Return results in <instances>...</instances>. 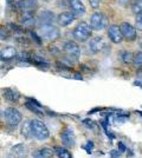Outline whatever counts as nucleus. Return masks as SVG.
<instances>
[{
    "instance_id": "bb28decb",
    "label": "nucleus",
    "mask_w": 142,
    "mask_h": 158,
    "mask_svg": "<svg viewBox=\"0 0 142 158\" xmlns=\"http://www.w3.org/2000/svg\"><path fill=\"white\" fill-rule=\"evenodd\" d=\"M84 148V150L88 152V153H91V150L94 149V143L91 142V140H88V143H87V145H84L83 146Z\"/></svg>"
},
{
    "instance_id": "9b49d317",
    "label": "nucleus",
    "mask_w": 142,
    "mask_h": 158,
    "mask_svg": "<svg viewBox=\"0 0 142 158\" xmlns=\"http://www.w3.org/2000/svg\"><path fill=\"white\" fill-rule=\"evenodd\" d=\"M61 138H62V143L65 145V146H69V148H72L76 144V138H75V133L71 129L67 127L65 130H63V132L61 133Z\"/></svg>"
},
{
    "instance_id": "39448f33",
    "label": "nucleus",
    "mask_w": 142,
    "mask_h": 158,
    "mask_svg": "<svg viewBox=\"0 0 142 158\" xmlns=\"http://www.w3.org/2000/svg\"><path fill=\"white\" fill-rule=\"evenodd\" d=\"M108 25V20L105 18L104 14L100 13V12H95L91 18H90V26L93 27L96 31H101L103 28H105V26Z\"/></svg>"
},
{
    "instance_id": "f704fd0d",
    "label": "nucleus",
    "mask_w": 142,
    "mask_h": 158,
    "mask_svg": "<svg viewBox=\"0 0 142 158\" xmlns=\"http://www.w3.org/2000/svg\"><path fill=\"white\" fill-rule=\"evenodd\" d=\"M76 79H82V76L80 74V73H76V77H75Z\"/></svg>"
},
{
    "instance_id": "c85d7f7f",
    "label": "nucleus",
    "mask_w": 142,
    "mask_h": 158,
    "mask_svg": "<svg viewBox=\"0 0 142 158\" xmlns=\"http://www.w3.org/2000/svg\"><path fill=\"white\" fill-rule=\"evenodd\" d=\"M71 1L72 0H57V4L59 5V6H67V5H69L70 6V4H71Z\"/></svg>"
},
{
    "instance_id": "412c9836",
    "label": "nucleus",
    "mask_w": 142,
    "mask_h": 158,
    "mask_svg": "<svg viewBox=\"0 0 142 158\" xmlns=\"http://www.w3.org/2000/svg\"><path fill=\"white\" fill-rule=\"evenodd\" d=\"M25 105H26V107L30 110V111L34 112V113H36V114H38V116H43V114H44L43 111H41V105H39V104H36V103H34V104H31L30 102H27Z\"/></svg>"
},
{
    "instance_id": "aec40b11",
    "label": "nucleus",
    "mask_w": 142,
    "mask_h": 158,
    "mask_svg": "<svg viewBox=\"0 0 142 158\" xmlns=\"http://www.w3.org/2000/svg\"><path fill=\"white\" fill-rule=\"evenodd\" d=\"M21 133L23 136H25L27 138L33 137V132H32V126H31V120L24 122V125L21 127Z\"/></svg>"
},
{
    "instance_id": "f03ea898",
    "label": "nucleus",
    "mask_w": 142,
    "mask_h": 158,
    "mask_svg": "<svg viewBox=\"0 0 142 158\" xmlns=\"http://www.w3.org/2000/svg\"><path fill=\"white\" fill-rule=\"evenodd\" d=\"M31 126H32V132H33V137L38 140H45L49 138L50 132L47 130L46 125L38 119H32L31 120Z\"/></svg>"
},
{
    "instance_id": "6e6552de",
    "label": "nucleus",
    "mask_w": 142,
    "mask_h": 158,
    "mask_svg": "<svg viewBox=\"0 0 142 158\" xmlns=\"http://www.w3.org/2000/svg\"><path fill=\"white\" fill-rule=\"evenodd\" d=\"M121 31L123 34V38L128 41H134L136 39V27L130 25L129 23H122L121 25Z\"/></svg>"
},
{
    "instance_id": "72a5a7b5",
    "label": "nucleus",
    "mask_w": 142,
    "mask_h": 158,
    "mask_svg": "<svg viewBox=\"0 0 142 158\" xmlns=\"http://www.w3.org/2000/svg\"><path fill=\"white\" fill-rule=\"evenodd\" d=\"M137 77L140 79H142V69H140V71L137 72Z\"/></svg>"
},
{
    "instance_id": "4be33fe9",
    "label": "nucleus",
    "mask_w": 142,
    "mask_h": 158,
    "mask_svg": "<svg viewBox=\"0 0 142 158\" xmlns=\"http://www.w3.org/2000/svg\"><path fill=\"white\" fill-rule=\"evenodd\" d=\"M54 152L59 158H72L71 153L67 149H63V148H58V146L54 148Z\"/></svg>"
},
{
    "instance_id": "20e7f679",
    "label": "nucleus",
    "mask_w": 142,
    "mask_h": 158,
    "mask_svg": "<svg viewBox=\"0 0 142 158\" xmlns=\"http://www.w3.org/2000/svg\"><path fill=\"white\" fill-rule=\"evenodd\" d=\"M41 38L46 40H56L59 38V30L54 25H44L41 26Z\"/></svg>"
},
{
    "instance_id": "7c9ffc66",
    "label": "nucleus",
    "mask_w": 142,
    "mask_h": 158,
    "mask_svg": "<svg viewBox=\"0 0 142 158\" xmlns=\"http://www.w3.org/2000/svg\"><path fill=\"white\" fill-rule=\"evenodd\" d=\"M0 32H1V40H6L7 39V31L5 30V27H2Z\"/></svg>"
},
{
    "instance_id": "b1692460",
    "label": "nucleus",
    "mask_w": 142,
    "mask_h": 158,
    "mask_svg": "<svg viewBox=\"0 0 142 158\" xmlns=\"http://www.w3.org/2000/svg\"><path fill=\"white\" fill-rule=\"evenodd\" d=\"M133 64L137 69H142V52H136L134 54V60Z\"/></svg>"
},
{
    "instance_id": "0eeeda50",
    "label": "nucleus",
    "mask_w": 142,
    "mask_h": 158,
    "mask_svg": "<svg viewBox=\"0 0 142 158\" xmlns=\"http://www.w3.org/2000/svg\"><path fill=\"white\" fill-rule=\"evenodd\" d=\"M63 51L67 53V56H68L70 59L72 58L74 60H77L80 53H81L80 46H78L76 43H74V41H67V43H64V45H63Z\"/></svg>"
},
{
    "instance_id": "423d86ee",
    "label": "nucleus",
    "mask_w": 142,
    "mask_h": 158,
    "mask_svg": "<svg viewBox=\"0 0 142 158\" xmlns=\"http://www.w3.org/2000/svg\"><path fill=\"white\" fill-rule=\"evenodd\" d=\"M15 8L18 11L27 12V13H33L38 8V1L37 0H19L15 2Z\"/></svg>"
},
{
    "instance_id": "2eb2a0df",
    "label": "nucleus",
    "mask_w": 142,
    "mask_h": 158,
    "mask_svg": "<svg viewBox=\"0 0 142 158\" xmlns=\"http://www.w3.org/2000/svg\"><path fill=\"white\" fill-rule=\"evenodd\" d=\"M70 10L76 17H81V15L85 14V6L80 0H72L70 4Z\"/></svg>"
},
{
    "instance_id": "dca6fc26",
    "label": "nucleus",
    "mask_w": 142,
    "mask_h": 158,
    "mask_svg": "<svg viewBox=\"0 0 142 158\" xmlns=\"http://www.w3.org/2000/svg\"><path fill=\"white\" fill-rule=\"evenodd\" d=\"M17 56V50L13 46H5L1 48V52H0V57L1 60L4 61H8V60L13 59L14 57Z\"/></svg>"
},
{
    "instance_id": "7ed1b4c3",
    "label": "nucleus",
    "mask_w": 142,
    "mask_h": 158,
    "mask_svg": "<svg viewBox=\"0 0 142 158\" xmlns=\"http://www.w3.org/2000/svg\"><path fill=\"white\" fill-rule=\"evenodd\" d=\"M2 116L7 124L13 127H15L21 122V113L14 107H7L5 111H2Z\"/></svg>"
},
{
    "instance_id": "cd10ccee",
    "label": "nucleus",
    "mask_w": 142,
    "mask_h": 158,
    "mask_svg": "<svg viewBox=\"0 0 142 158\" xmlns=\"http://www.w3.org/2000/svg\"><path fill=\"white\" fill-rule=\"evenodd\" d=\"M83 124L87 126V127H90V129H94L95 127V124L93 120H90V119H84L83 120Z\"/></svg>"
},
{
    "instance_id": "4468645a",
    "label": "nucleus",
    "mask_w": 142,
    "mask_h": 158,
    "mask_svg": "<svg viewBox=\"0 0 142 158\" xmlns=\"http://www.w3.org/2000/svg\"><path fill=\"white\" fill-rule=\"evenodd\" d=\"M103 47H104V40L102 37H95L89 43V50L93 53L100 52Z\"/></svg>"
},
{
    "instance_id": "f3484780",
    "label": "nucleus",
    "mask_w": 142,
    "mask_h": 158,
    "mask_svg": "<svg viewBox=\"0 0 142 158\" xmlns=\"http://www.w3.org/2000/svg\"><path fill=\"white\" fill-rule=\"evenodd\" d=\"M2 93H4V97H5L8 102H12V103L18 102L19 98H20V94L17 92V91L12 90V89H4V90H2Z\"/></svg>"
},
{
    "instance_id": "1a4fd4ad",
    "label": "nucleus",
    "mask_w": 142,
    "mask_h": 158,
    "mask_svg": "<svg viewBox=\"0 0 142 158\" xmlns=\"http://www.w3.org/2000/svg\"><path fill=\"white\" fill-rule=\"evenodd\" d=\"M27 148L24 144H17L7 153V158H26Z\"/></svg>"
},
{
    "instance_id": "6ab92c4d",
    "label": "nucleus",
    "mask_w": 142,
    "mask_h": 158,
    "mask_svg": "<svg viewBox=\"0 0 142 158\" xmlns=\"http://www.w3.org/2000/svg\"><path fill=\"white\" fill-rule=\"evenodd\" d=\"M54 157V151L51 149L43 148L37 151L33 152V158H52Z\"/></svg>"
},
{
    "instance_id": "393cba45",
    "label": "nucleus",
    "mask_w": 142,
    "mask_h": 158,
    "mask_svg": "<svg viewBox=\"0 0 142 158\" xmlns=\"http://www.w3.org/2000/svg\"><path fill=\"white\" fill-rule=\"evenodd\" d=\"M131 10L135 14L142 13V0H135L131 5Z\"/></svg>"
},
{
    "instance_id": "2f4dec72",
    "label": "nucleus",
    "mask_w": 142,
    "mask_h": 158,
    "mask_svg": "<svg viewBox=\"0 0 142 158\" xmlns=\"http://www.w3.org/2000/svg\"><path fill=\"white\" fill-rule=\"evenodd\" d=\"M120 151V150H118ZM116 151V150H113V151L110 152V155H111V158H117L118 156H120V152Z\"/></svg>"
},
{
    "instance_id": "ddd939ff",
    "label": "nucleus",
    "mask_w": 142,
    "mask_h": 158,
    "mask_svg": "<svg viewBox=\"0 0 142 158\" xmlns=\"http://www.w3.org/2000/svg\"><path fill=\"white\" fill-rule=\"evenodd\" d=\"M75 15L72 12H63L58 15V18H57V23H58V25L62 27H65L70 25L72 21L75 20Z\"/></svg>"
},
{
    "instance_id": "a211bd4d",
    "label": "nucleus",
    "mask_w": 142,
    "mask_h": 158,
    "mask_svg": "<svg viewBox=\"0 0 142 158\" xmlns=\"http://www.w3.org/2000/svg\"><path fill=\"white\" fill-rule=\"evenodd\" d=\"M20 23L26 27H31L34 24V17L33 13H27L23 12L20 14Z\"/></svg>"
},
{
    "instance_id": "f8f14e48",
    "label": "nucleus",
    "mask_w": 142,
    "mask_h": 158,
    "mask_svg": "<svg viewBox=\"0 0 142 158\" xmlns=\"http://www.w3.org/2000/svg\"><path fill=\"white\" fill-rule=\"evenodd\" d=\"M54 20V14L51 11H43L38 15V23L41 26L44 25H52Z\"/></svg>"
},
{
    "instance_id": "a878e982",
    "label": "nucleus",
    "mask_w": 142,
    "mask_h": 158,
    "mask_svg": "<svg viewBox=\"0 0 142 158\" xmlns=\"http://www.w3.org/2000/svg\"><path fill=\"white\" fill-rule=\"evenodd\" d=\"M135 24H136V28H137V30H141L142 31V13L136 14Z\"/></svg>"
},
{
    "instance_id": "4c0bfd02",
    "label": "nucleus",
    "mask_w": 142,
    "mask_h": 158,
    "mask_svg": "<svg viewBox=\"0 0 142 158\" xmlns=\"http://www.w3.org/2000/svg\"><path fill=\"white\" fill-rule=\"evenodd\" d=\"M7 1H10V0H7Z\"/></svg>"
},
{
    "instance_id": "c756f323",
    "label": "nucleus",
    "mask_w": 142,
    "mask_h": 158,
    "mask_svg": "<svg viewBox=\"0 0 142 158\" xmlns=\"http://www.w3.org/2000/svg\"><path fill=\"white\" fill-rule=\"evenodd\" d=\"M89 2H90V6L93 8H97L100 6V0H89Z\"/></svg>"
},
{
    "instance_id": "e433bc0d",
    "label": "nucleus",
    "mask_w": 142,
    "mask_h": 158,
    "mask_svg": "<svg viewBox=\"0 0 142 158\" xmlns=\"http://www.w3.org/2000/svg\"><path fill=\"white\" fill-rule=\"evenodd\" d=\"M140 46H141V48H142V41H141V44H140Z\"/></svg>"
},
{
    "instance_id": "473e14b6",
    "label": "nucleus",
    "mask_w": 142,
    "mask_h": 158,
    "mask_svg": "<svg viewBox=\"0 0 142 158\" xmlns=\"http://www.w3.org/2000/svg\"><path fill=\"white\" fill-rule=\"evenodd\" d=\"M118 148H120V151H121V152L127 151V148H126V146H124V144H123V143H121V142H118Z\"/></svg>"
},
{
    "instance_id": "9d476101",
    "label": "nucleus",
    "mask_w": 142,
    "mask_h": 158,
    "mask_svg": "<svg viewBox=\"0 0 142 158\" xmlns=\"http://www.w3.org/2000/svg\"><path fill=\"white\" fill-rule=\"evenodd\" d=\"M108 37L109 39L111 40L114 44H120L123 38V34H122L121 27L117 26V25H111L108 28Z\"/></svg>"
},
{
    "instance_id": "c9c22d12",
    "label": "nucleus",
    "mask_w": 142,
    "mask_h": 158,
    "mask_svg": "<svg viewBox=\"0 0 142 158\" xmlns=\"http://www.w3.org/2000/svg\"><path fill=\"white\" fill-rule=\"evenodd\" d=\"M139 113H140V114H141V116H142V112H141V111H139Z\"/></svg>"
},
{
    "instance_id": "5701e85b",
    "label": "nucleus",
    "mask_w": 142,
    "mask_h": 158,
    "mask_svg": "<svg viewBox=\"0 0 142 158\" xmlns=\"http://www.w3.org/2000/svg\"><path fill=\"white\" fill-rule=\"evenodd\" d=\"M121 59L124 64H130L134 60V54L131 52H128V51H123L121 53Z\"/></svg>"
},
{
    "instance_id": "f257e3e1",
    "label": "nucleus",
    "mask_w": 142,
    "mask_h": 158,
    "mask_svg": "<svg viewBox=\"0 0 142 158\" xmlns=\"http://www.w3.org/2000/svg\"><path fill=\"white\" fill-rule=\"evenodd\" d=\"M91 28L93 27L89 26L85 21H81L77 26L75 27L74 30V38L77 41H81V43H84L91 37Z\"/></svg>"
}]
</instances>
